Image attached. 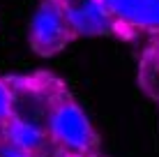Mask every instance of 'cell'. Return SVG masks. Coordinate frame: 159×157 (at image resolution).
<instances>
[{"label": "cell", "mask_w": 159, "mask_h": 157, "mask_svg": "<svg viewBox=\"0 0 159 157\" xmlns=\"http://www.w3.org/2000/svg\"><path fill=\"white\" fill-rule=\"evenodd\" d=\"M0 157H35L28 150L19 148V145H12L7 141H0Z\"/></svg>", "instance_id": "7"}, {"label": "cell", "mask_w": 159, "mask_h": 157, "mask_svg": "<svg viewBox=\"0 0 159 157\" xmlns=\"http://www.w3.org/2000/svg\"><path fill=\"white\" fill-rule=\"evenodd\" d=\"M74 39L60 0H42L30 19V46L42 56H53Z\"/></svg>", "instance_id": "2"}, {"label": "cell", "mask_w": 159, "mask_h": 157, "mask_svg": "<svg viewBox=\"0 0 159 157\" xmlns=\"http://www.w3.org/2000/svg\"><path fill=\"white\" fill-rule=\"evenodd\" d=\"M0 134H2V141H7L12 145H19V148L28 150L32 155H37L44 145L48 143L46 129H42L37 122H32L23 116H16V113L0 125Z\"/></svg>", "instance_id": "5"}, {"label": "cell", "mask_w": 159, "mask_h": 157, "mask_svg": "<svg viewBox=\"0 0 159 157\" xmlns=\"http://www.w3.org/2000/svg\"><path fill=\"white\" fill-rule=\"evenodd\" d=\"M60 2L74 37H97L116 30V23L102 5V0H60Z\"/></svg>", "instance_id": "4"}, {"label": "cell", "mask_w": 159, "mask_h": 157, "mask_svg": "<svg viewBox=\"0 0 159 157\" xmlns=\"http://www.w3.org/2000/svg\"><path fill=\"white\" fill-rule=\"evenodd\" d=\"M116 30L159 35V0H102Z\"/></svg>", "instance_id": "3"}, {"label": "cell", "mask_w": 159, "mask_h": 157, "mask_svg": "<svg viewBox=\"0 0 159 157\" xmlns=\"http://www.w3.org/2000/svg\"><path fill=\"white\" fill-rule=\"evenodd\" d=\"M46 134L65 157H90L97 148V132L90 118L67 95L58 97L48 109Z\"/></svg>", "instance_id": "1"}, {"label": "cell", "mask_w": 159, "mask_h": 157, "mask_svg": "<svg viewBox=\"0 0 159 157\" xmlns=\"http://www.w3.org/2000/svg\"><path fill=\"white\" fill-rule=\"evenodd\" d=\"M14 104H16L14 90L9 88L2 79H0V125L14 116Z\"/></svg>", "instance_id": "6"}]
</instances>
